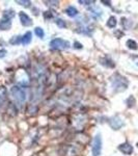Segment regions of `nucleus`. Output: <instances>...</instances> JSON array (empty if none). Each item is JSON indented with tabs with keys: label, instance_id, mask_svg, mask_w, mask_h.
<instances>
[{
	"label": "nucleus",
	"instance_id": "obj_1",
	"mask_svg": "<svg viewBox=\"0 0 138 156\" xmlns=\"http://www.w3.org/2000/svg\"><path fill=\"white\" fill-rule=\"evenodd\" d=\"M111 84H112L114 92L120 93V92H124L125 90H127L129 82H128V80L124 76H122L118 73H115L111 77Z\"/></svg>",
	"mask_w": 138,
	"mask_h": 156
},
{
	"label": "nucleus",
	"instance_id": "obj_2",
	"mask_svg": "<svg viewBox=\"0 0 138 156\" xmlns=\"http://www.w3.org/2000/svg\"><path fill=\"white\" fill-rule=\"evenodd\" d=\"M11 95H12V99L18 106H22L24 104V102L26 101V98H27L26 92L20 85H14L11 89Z\"/></svg>",
	"mask_w": 138,
	"mask_h": 156
},
{
	"label": "nucleus",
	"instance_id": "obj_3",
	"mask_svg": "<svg viewBox=\"0 0 138 156\" xmlns=\"http://www.w3.org/2000/svg\"><path fill=\"white\" fill-rule=\"evenodd\" d=\"M50 47L54 50H64L70 48V43L62 39H54L50 42Z\"/></svg>",
	"mask_w": 138,
	"mask_h": 156
},
{
	"label": "nucleus",
	"instance_id": "obj_4",
	"mask_svg": "<svg viewBox=\"0 0 138 156\" xmlns=\"http://www.w3.org/2000/svg\"><path fill=\"white\" fill-rule=\"evenodd\" d=\"M101 151H102V138L100 134H97L93 141V147H91L93 156H100Z\"/></svg>",
	"mask_w": 138,
	"mask_h": 156
},
{
	"label": "nucleus",
	"instance_id": "obj_5",
	"mask_svg": "<svg viewBox=\"0 0 138 156\" xmlns=\"http://www.w3.org/2000/svg\"><path fill=\"white\" fill-rule=\"evenodd\" d=\"M109 125L111 126V128L114 130H117L120 129V128H122V127L124 126V122L123 120L120 119L118 116H114V117L110 118L108 121Z\"/></svg>",
	"mask_w": 138,
	"mask_h": 156
},
{
	"label": "nucleus",
	"instance_id": "obj_6",
	"mask_svg": "<svg viewBox=\"0 0 138 156\" xmlns=\"http://www.w3.org/2000/svg\"><path fill=\"white\" fill-rule=\"evenodd\" d=\"M19 18H20V21H21V24L23 26H31L32 25V20L30 19V17L25 14L24 12H20L19 13Z\"/></svg>",
	"mask_w": 138,
	"mask_h": 156
},
{
	"label": "nucleus",
	"instance_id": "obj_7",
	"mask_svg": "<svg viewBox=\"0 0 138 156\" xmlns=\"http://www.w3.org/2000/svg\"><path fill=\"white\" fill-rule=\"evenodd\" d=\"M118 150H120L122 153L126 154V155H130V154L133 153V147L129 143H124V144L120 145V146H118Z\"/></svg>",
	"mask_w": 138,
	"mask_h": 156
},
{
	"label": "nucleus",
	"instance_id": "obj_8",
	"mask_svg": "<svg viewBox=\"0 0 138 156\" xmlns=\"http://www.w3.org/2000/svg\"><path fill=\"white\" fill-rule=\"evenodd\" d=\"M12 27V21L9 19L2 18L0 20V29L1 30H9Z\"/></svg>",
	"mask_w": 138,
	"mask_h": 156
},
{
	"label": "nucleus",
	"instance_id": "obj_9",
	"mask_svg": "<svg viewBox=\"0 0 138 156\" xmlns=\"http://www.w3.org/2000/svg\"><path fill=\"white\" fill-rule=\"evenodd\" d=\"M66 14L69 16V17H71V18H74V17H76V16L78 15V11H77V9L74 7V6H69V7L66 9Z\"/></svg>",
	"mask_w": 138,
	"mask_h": 156
},
{
	"label": "nucleus",
	"instance_id": "obj_10",
	"mask_svg": "<svg viewBox=\"0 0 138 156\" xmlns=\"http://www.w3.org/2000/svg\"><path fill=\"white\" fill-rule=\"evenodd\" d=\"M31 39H32V34H31L30 31H27L24 36H22V44L23 45H28L31 42Z\"/></svg>",
	"mask_w": 138,
	"mask_h": 156
},
{
	"label": "nucleus",
	"instance_id": "obj_11",
	"mask_svg": "<svg viewBox=\"0 0 138 156\" xmlns=\"http://www.w3.org/2000/svg\"><path fill=\"white\" fill-rule=\"evenodd\" d=\"M101 63H102L103 66L108 67V68H113V67L115 66L113 61H112L110 58H108V57H104V58H102V59H101Z\"/></svg>",
	"mask_w": 138,
	"mask_h": 156
},
{
	"label": "nucleus",
	"instance_id": "obj_12",
	"mask_svg": "<svg viewBox=\"0 0 138 156\" xmlns=\"http://www.w3.org/2000/svg\"><path fill=\"white\" fill-rule=\"evenodd\" d=\"M127 47L129 49H131V50H137L138 49V45L137 43L134 41V40H128L126 43Z\"/></svg>",
	"mask_w": 138,
	"mask_h": 156
},
{
	"label": "nucleus",
	"instance_id": "obj_13",
	"mask_svg": "<svg viewBox=\"0 0 138 156\" xmlns=\"http://www.w3.org/2000/svg\"><path fill=\"white\" fill-rule=\"evenodd\" d=\"M15 12L12 11V9H7V11H4L3 12V17L2 18L4 19H9V20H11V19H12L14 17H15Z\"/></svg>",
	"mask_w": 138,
	"mask_h": 156
},
{
	"label": "nucleus",
	"instance_id": "obj_14",
	"mask_svg": "<svg viewBox=\"0 0 138 156\" xmlns=\"http://www.w3.org/2000/svg\"><path fill=\"white\" fill-rule=\"evenodd\" d=\"M117 24V21H116V18L113 17V16H111L110 18L108 19V21L106 23V25L109 27V28H114V27L116 26Z\"/></svg>",
	"mask_w": 138,
	"mask_h": 156
},
{
	"label": "nucleus",
	"instance_id": "obj_15",
	"mask_svg": "<svg viewBox=\"0 0 138 156\" xmlns=\"http://www.w3.org/2000/svg\"><path fill=\"white\" fill-rule=\"evenodd\" d=\"M6 99V90L5 87H0V105L2 104Z\"/></svg>",
	"mask_w": 138,
	"mask_h": 156
},
{
	"label": "nucleus",
	"instance_id": "obj_16",
	"mask_svg": "<svg viewBox=\"0 0 138 156\" xmlns=\"http://www.w3.org/2000/svg\"><path fill=\"white\" fill-rule=\"evenodd\" d=\"M9 43L12 45H19L20 43H22V36H12V39L9 40Z\"/></svg>",
	"mask_w": 138,
	"mask_h": 156
},
{
	"label": "nucleus",
	"instance_id": "obj_17",
	"mask_svg": "<svg viewBox=\"0 0 138 156\" xmlns=\"http://www.w3.org/2000/svg\"><path fill=\"white\" fill-rule=\"evenodd\" d=\"M34 33H35V34L39 36V38H41V39H43V38L45 36L44 29H43V28H41V27H35V28H34Z\"/></svg>",
	"mask_w": 138,
	"mask_h": 156
},
{
	"label": "nucleus",
	"instance_id": "obj_18",
	"mask_svg": "<svg viewBox=\"0 0 138 156\" xmlns=\"http://www.w3.org/2000/svg\"><path fill=\"white\" fill-rule=\"evenodd\" d=\"M122 24L123 26L126 28V29H130L131 28V25H132V22L130 21V20H127L126 18H123L122 19Z\"/></svg>",
	"mask_w": 138,
	"mask_h": 156
},
{
	"label": "nucleus",
	"instance_id": "obj_19",
	"mask_svg": "<svg viewBox=\"0 0 138 156\" xmlns=\"http://www.w3.org/2000/svg\"><path fill=\"white\" fill-rule=\"evenodd\" d=\"M16 2L22 6H25V7H29L30 4H31V2H30L29 0H17Z\"/></svg>",
	"mask_w": 138,
	"mask_h": 156
},
{
	"label": "nucleus",
	"instance_id": "obj_20",
	"mask_svg": "<svg viewBox=\"0 0 138 156\" xmlns=\"http://www.w3.org/2000/svg\"><path fill=\"white\" fill-rule=\"evenodd\" d=\"M90 14H91V16H93L95 18H99V17H101L102 16V12L100 11V9H90Z\"/></svg>",
	"mask_w": 138,
	"mask_h": 156
},
{
	"label": "nucleus",
	"instance_id": "obj_21",
	"mask_svg": "<svg viewBox=\"0 0 138 156\" xmlns=\"http://www.w3.org/2000/svg\"><path fill=\"white\" fill-rule=\"evenodd\" d=\"M135 98L133 96H130L128 99H127V104H128V107H133L135 105Z\"/></svg>",
	"mask_w": 138,
	"mask_h": 156
},
{
	"label": "nucleus",
	"instance_id": "obj_22",
	"mask_svg": "<svg viewBox=\"0 0 138 156\" xmlns=\"http://www.w3.org/2000/svg\"><path fill=\"white\" fill-rule=\"evenodd\" d=\"M55 23H56L57 26L60 27V28H66V21H63L62 19H56V21H55Z\"/></svg>",
	"mask_w": 138,
	"mask_h": 156
},
{
	"label": "nucleus",
	"instance_id": "obj_23",
	"mask_svg": "<svg viewBox=\"0 0 138 156\" xmlns=\"http://www.w3.org/2000/svg\"><path fill=\"white\" fill-rule=\"evenodd\" d=\"M54 12H50V11H47V12L44 13V18L47 20V19H52L53 17H54V14H53Z\"/></svg>",
	"mask_w": 138,
	"mask_h": 156
},
{
	"label": "nucleus",
	"instance_id": "obj_24",
	"mask_svg": "<svg viewBox=\"0 0 138 156\" xmlns=\"http://www.w3.org/2000/svg\"><path fill=\"white\" fill-rule=\"evenodd\" d=\"M45 3H47V5L50 6H58V1H45Z\"/></svg>",
	"mask_w": 138,
	"mask_h": 156
},
{
	"label": "nucleus",
	"instance_id": "obj_25",
	"mask_svg": "<svg viewBox=\"0 0 138 156\" xmlns=\"http://www.w3.org/2000/svg\"><path fill=\"white\" fill-rule=\"evenodd\" d=\"M114 34L117 36V39H120V38L124 36V32L120 31V30H115V31H114Z\"/></svg>",
	"mask_w": 138,
	"mask_h": 156
},
{
	"label": "nucleus",
	"instance_id": "obj_26",
	"mask_svg": "<svg viewBox=\"0 0 138 156\" xmlns=\"http://www.w3.org/2000/svg\"><path fill=\"white\" fill-rule=\"evenodd\" d=\"M79 3L84 4V5H90L91 3H95V1H85V0H79Z\"/></svg>",
	"mask_w": 138,
	"mask_h": 156
},
{
	"label": "nucleus",
	"instance_id": "obj_27",
	"mask_svg": "<svg viewBox=\"0 0 138 156\" xmlns=\"http://www.w3.org/2000/svg\"><path fill=\"white\" fill-rule=\"evenodd\" d=\"M5 54H6L5 49H1V50H0V58H2V57L5 56Z\"/></svg>",
	"mask_w": 138,
	"mask_h": 156
},
{
	"label": "nucleus",
	"instance_id": "obj_28",
	"mask_svg": "<svg viewBox=\"0 0 138 156\" xmlns=\"http://www.w3.org/2000/svg\"><path fill=\"white\" fill-rule=\"evenodd\" d=\"M74 46H75V48H77V49H81L82 48V45L80 44V43H78V42L74 43Z\"/></svg>",
	"mask_w": 138,
	"mask_h": 156
},
{
	"label": "nucleus",
	"instance_id": "obj_29",
	"mask_svg": "<svg viewBox=\"0 0 138 156\" xmlns=\"http://www.w3.org/2000/svg\"><path fill=\"white\" fill-rule=\"evenodd\" d=\"M103 3H105V5H108V6H110L111 4H110V1H102Z\"/></svg>",
	"mask_w": 138,
	"mask_h": 156
},
{
	"label": "nucleus",
	"instance_id": "obj_30",
	"mask_svg": "<svg viewBox=\"0 0 138 156\" xmlns=\"http://www.w3.org/2000/svg\"><path fill=\"white\" fill-rule=\"evenodd\" d=\"M133 58H134V59H137V60H136V63L138 65V56H134Z\"/></svg>",
	"mask_w": 138,
	"mask_h": 156
},
{
	"label": "nucleus",
	"instance_id": "obj_31",
	"mask_svg": "<svg viewBox=\"0 0 138 156\" xmlns=\"http://www.w3.org/2000/svg\"><path fill=\"white\" fill-rule=\"evenodd\" d=\"M137 147H138V143H137Z\"/></svg>",
	"mask_w": 138,
	"mask_h": 156
}]
</instances>
